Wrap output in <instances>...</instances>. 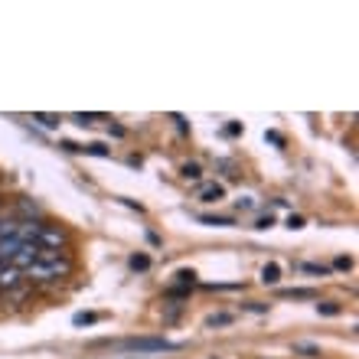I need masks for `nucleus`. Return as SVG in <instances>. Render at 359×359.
<instances>
[{
  "instance_id": "obj_1",
  "label": "nucleus",
  "mask_w": 359,
  "mask_h": 359,
  "mask_svg": "<svg viewBox=\"0 0 359 359\" xmlns=\"http://www.w3.org/2000/svg\"><path fill=\"white\" fill-rule=\"evenodd\" d=\"M27 278H33V281H56V278H69L72 274V262H69L66 255H59V252H39V262H33V265L27 268Z\"/></svg>"
},
{
  "instance_id": "obj_2",
  "label": "nucleus",
  "mask_w": 359,
  "mask_h": 359,
  "mask_svg": "<svg viewBox=\"0 0 359 359\" xmlns=\"http://www.w3.org/2000/svg\"><path fill=\"white\" fill-rule=\"evenodd\" d=\"M121 353H173L180 350V343H170L163 337H134V340H121L118 343Z\"/></svg>"
},
{
  "instance_id": "obj_3",
  "label": "nucleus",
  "mask_w": 359,
  "mask_h": 359,
  "mask_svg": "<svg viewBox=\"0 0 359 359\" xmlns=\"http://www.w3.org/2000/svg\"><path fill=\"white\" fill-rule=\"evenodd\" d=\"M66 242H69V236L59 226H43L36 236V245L46 248V252H59V248H66Z\"/></svg>"
},
{
  "instance_id": "obj_4",
  "label": "nucleus",
  "mask_w": 359,
  "mask_h": 359,
  "mask_svg": "<svg viewBox=\"0 0 359 359\" xmlns=\"http://www.w3.org/2000/svg\"><path fill=\"white\" fill-rule=\"evenodd\" d=\"M39 252H43V248H39L36 242H20L17 252H13V258H10V265L17 268V271H27L33 262H39Z\"/></svg>"
},
{
  "instance_id": "obj_5",
  "label": "nucleus",
  "mask_w": 359,
  "mask_h": 359,
  "mask_svg": "<svg viewBox=\"0 0 359 359\" xmlns=\"http://www.w3.org/2000/svg\"><path fill=\"white\" fill-rule=\"evenodd\" d=\"M20 278H23V271H17L13 265H4V268H0V291H10V287H17Z\"/></svg>"
},
{
  "instance_id": "obj_6",
  "label": "nucleus",
  "mask_w": 359,
  "mask_h": 359,
  "mask_svg": "<svg viewBox=\"0 0 359 359\" xmlns=\"http://www.w3.org/2000/svg\"><path fill=\"white\" fill-rule=\"evenodd\" d=\"M281 297H287V301H317V291H311V287H287V291H281Z\"/></svg>"
},
{
  "instance_id": "obj_7",
  "label": "nucleus",
  "mask_w": 359,
  "mask_h": 359,
  "mask_svg": "<svg viewBox=\"0 0 359 359\" xmlns=\"http://www.w3.org/2000/svg\"><path fill=\"white\" fill-rule=\"evenodd\" d=\"M222 196H226V189L219 187V183H212V187H203V193H199V199H203V203H219Z\"/></svg>"
},
{
  "instance_id": "obj_8",
  "label": "nucleus",
  "mask_w": 359,
  "mask_h": 359,
  "mask_svg": "<svg viewBox=\"0 0 359 359\" xmlns=\"http://www.w3.org/2000/svg\"><path fill=\"white\" fill-rule=\"evenodd\" d=\"M199 222H203V226H216V229L236 226V219H232V216H199Z\"/></svg>"
},
{
  "instance_id": "obj_9",
  "label": "nucleus",
  "mask_w": 359,
  "mask_h": 359,
  "mask_svg": "<svg viewBox=\"0 0 359 359\" xmlns=\"http://www.w3.org/2000/svg\"><path fill=\"white\" fill-rule=\"evenodd\" d=\"M262 281H265V284H278V281H281V265L268 262V265L262 268Z\"/></svg>"
},
{
  "instance_id": "obj_10",
  "label": "nucleus",
  "mask_w": 359,
  "mask_h": 359,
  "mask_svg": "<svg viewBox=\"0 0 359 359\" xmlns=\"http://www.w3.org/2000/svg\"><path fill=\"white\" fill-rule=\"evenodd\" d=\"M232 323V313H212L206 317V327H229Z\"/></svg>"
},
{
  "instance_id": "obj_11",
  "label": "nucleus",
  "mask_w": 359,
  "mask_h": 359,
  "mask_svg": "<svg viewBox=\"0 0 359 359\" xmlns=\"http://www.w3.org/2000/svg\"><path fill=\"white\" fill-rule=\"evenodd\" d=\"M180 173H183L187 180H199V177H203V167H199V163H183V167H180Z\"/></svg>"
},
{
  "instance_id": "obj_12",
  "label": "nucleus",
  "mask_w": 359,
  "mask_h": 359,
  "mask_svg": "<svg viewBox=\"0 0 359 359\" xmlns=\"http://www.w3.org/2000/svg\"><path fill=\"white\" fill-rule=\"evenodd\" d=\"M102 320V313H76V327H88V323H98Z\"/></svg>"
},
{
  "instance_id": "obj_13",
  "label": "nucleus",
  "mask_w": 359,
  "mask_h": 359,
  "mask_svg": "<svg viewBox=\"0 0 359 359\" xmlns=\"http://www.w3.org/2000/svg\"><path fill=\"white\" fill-rule=\"evenodd\" d=\"M33 121H39L43 128H59V114H33Z\"/></svg>"
},
{
  "instance_id": "obj_14",
  "label": "nucleus",
  "mask_w": 359,
  "mask_h": 359,
  "mask_svg": "<svg viewBox=\"0 0 359 359\" xmlns=\"http://www.w3.org/2000/svg\"><path fill=\"white\" fill-rule=\"evenodd\" d=\"M82 151H86V154H92V157H108V154H111V151H108V147H104V144H86Z\"/></svg>"
},
{
  "instance_id": "obj_15",
  "label": "nucleus",
  "mask_w": 359,
  "mask_h": 359,
  "mask_svg": "<svg viewBox=\"0 0 359 359\" xmlns=\"http://www.w3.org/2000/svg\"><path fill=\"white\" fill-rule=\"evenodd\" d=\"M131 268L134 271H147V268H151V258L147 255H131Z\"/></svg>"
},
{
  "instance_id": "obj_16",
  "label": "nucleus",
  "mask_w": 359,
  "mask_h": 359,
  "mask_svg": "<svg viewBox=\"0 0 359 359\" xmlns=\"http://www.w3.org/2000/svg\"><path fill=\"white\" fill-rule=\"evenodd\" d=\"M177 281L180 284H193V281H196V271H193V268H180V271H177Z\"/></svg>"
},
{
  "instance_id": "obj_17",
  "label": "nucleus",
  "mask_w": 359,
  "mask_h": 359,
  "mask_svg": "<svg viewBox=\"0 0 359 359\" xmlns=\"http://www.w3.org/2000/svg\"><path fill=\"white\" fill-rule=\"evenodd\" d=\"M317 313H323V317H337L340 307H337V304H317Z\"/></svg>"
},
{
  "instance_id": "obj_18",
  "label": "nucleus",
  "mask_w": 359,
  "mask_h": 359,
  "mask_svg": "<svg viewBox=\"0 0 359 359\" xmlns=\"http://www.w3.org/2000/svg\"><path fill=\"white\" fill-rule=\"evenodd\" d=\"M95 118H98V114H82V111H76V114H72V121H76V124H82V128H86V124H92Z\"/></svg>"
},
{
  "instance_id": "obj_19",
  "label": "nucleus",
  "mask_w": 359,
  "mask_h": 359,
  "mask_svg": "<svg viewBox=\"0 0 359 359\" xmlns=\"http://www.w3.org/2000/svg\"><path fill=\"white\" fill-rule=\"evenodd\" d=\"M294 350H297V353H307V356H320V350H317V346H311V343H297Z\"/></svg>"
},
{
  "instance_id": "obj_20",
  "label": "nucleus",
  "mask_w": 359,
  "mask_h": 359,
  "mask_svg": "<svg viewBox=\"0 0 359 359\" xmlns=\"http://www.w3.org/2000/svg\"><path fill=\"white\" fill-rule=\"evenodd\" d=\"M236 206H238V209H255V199H252V196H238Z\"/></svg>"
},
{
  "instance_id": "obj_21",
  "label": "nucleus",
  "mask_w": 359,
  "mask_h": 359,
  "mask_svg": "<svg viewBox=\"0 0 359 359\" xmlns=\"http://www.w3.org/2000/svg\"><path fill=\"white\" fill-rule=\"evenodd\" d=\"M265 141H271V144H278V147H284V137L278 131H265Z\"/></svg>"
},
{
  "instance_id": "obj_22",
  "label": "nucleus",
  "mask_w": 359,
  "mask_h": 359,
  "mask_svg": "<svg viewBox=\"0 0 359 359\" xmlns=\"http://www.w3.org/2000/svg\"><path fill=\"white\" fill-rule=\"evenodd\" d=\"M287 229H304V219L301 216H287Z\"/></svg>"
},
{
  "instance_id": "obj_23",
  "label": "nucleus",
  "mask_w": 359,
  "mask_h": 359,
  "mask_svg": "<svg viewBox=\"0 0 359 359\" xmlns=\"http://www.w3.org/2000/svg\"><path fill=\"white\" fill-rule=\"evenodd\" d=\"M245 307H248V311H252V313H265V311H268V304H255V301H252V304H245Z\"/></svg>"
},
{
  "instance_id": "obj_24",
  "label": "nucleus",
  "mask_w": 359,
  "mask_h": 359,
  "mask_svg": "<svg viewBox=\"0 0 359 359\" xmlns=\"http://www.w3.org/2000/svg\"><path fill=\"white\" fill-rule=\"evenodd\" d=\"M271 226H274L271 216H265V219H258V222H255V229H271Z\"/></svg>"
},
{
  "instance_id": "obj_25",
  "label": "nucleus",
  "mask_w": 359,
  "mask_h": 359,
  "mask_svg": "<svg viewBox=\"0 0 359 359\" xmlns=\"http://www.w3.org/2000/svg\"><path fill=\"white\" fill-rule=\"evenodd\" d=\"M337 268H340V271H350L353 262H350V258H337Z\"/></svg>"
},
{
  "instance_id": "obj_26",
  "label": "nucleus",
  "mask_w": 359,
  "mask_h": 359,
  "mask_svg": "<svg viewBox=\"0 0 359 359\" xmlns=\"http://www.w3.org/2000/svg\"><path fill=\"white\" fill-rule=\"evenodd\" d=\"M304 271H311V274H327V268H320V265H304Z\"/></svg>"
},
{
  "instance_id": "obj_27",
  "label": "nucleus",
  "mask_w": 359,
  "mask_h": 359,
  "mask_svg": "<svg viewBox=\"0 0 359 359\" xmlns=\"http://www.w3.org/2000/svg\"><path fill=\"white\" fill-rule=\"evenodd\" d=\"M226 134H242V124H238V121H232V124H229V128H226Z\"/></svg>"
},
{
  "instance_id": "obj_28",
  "label": "nucleus",
  "mask_w": 359,
  "mask_h": 359,
  "mask_svg": "<svg viewBox=\"0 0 359 359\" xmlns=\"http://www.w3.org/2000/svg\"><path fill=\"white\" fill-rule=\"evenodd\" d=\"M108 131H111L114 137H124V128H118V124H108Z\"/></svg>"
}]
</instances>
